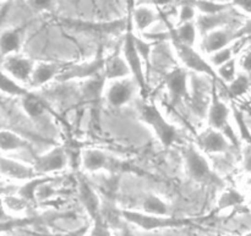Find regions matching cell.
<instances>
[{
    "mask_svg": "<svg viewBox=\"0 0 251 236\" xmlns=\"http://www.w3.org/2000/svg\"><path fill=\"white\" fill-rule=\"evenodd\" d=\"M104 91L105 78L104 76H103V73L96 76V77L88 78V80L83 81L82 88H81L82 98L86 102H95V100H98Z\"/></svg>",
    "mask_w": 251,
    "mask_h": 236,
    "instance_id": "cell-24",
    "label": "cell"
},
{
    "mask_svg": "<svg viewBox=\"0 0 251 236\" xmlns=\"http://www.w3.org/2000/svg\"><path fill=\"white\" fill-rule=\"evenodd\" d=\"M172 44H173L174 51H176V56L183 64L184 69L186 71H195L198 73H202V75H207L210 77L217 80V75H216V70L211 66L208 60L203 58L202 53L198 51L195 47H188L184 44L179 43L174 38L171 37Z\"/></svg>",
    "mask_w": 251,
    "mask_h": 236,
    "instance_id": "cell-7",
    "label": "cell"
},
{
    "mask_svg": "<svg viewBox=\"0 0 251 236\" xmlns=\"http://www.w3.org/2000/svg\"><path fill=\"white\" fill-rule=\"evenodd\" d=\"M140 118L142 121L150 126L156 135L157 140L166 148L176 144L179 140V131L176 126L167 120L163 113L156 104L152 103H141L139 105Z\"/></svg>",
    "mask_w": 251,
    "mask_h": 236,
    "instance_id": "cell-1",
    "label": "cell"
},
{
    "mask_svg": "<svg viewBox=\"0 0 251 236\" xmlns=\"http://www.w3.org/2000/svg\"><path fill=\"white\" fill-rule=\"evenodd\" d=\"M135 87H136L135 81L129 80V78L112 81L104 91L105 98L112 107H124L134 97Z\"/></svg>",
    "mask_w": 251,
    "mask_h": 236,
    "instance_id": "cell-14",
    "label": "cell"
},
{
    "mask_svg": "<svg viewBox=\"0 0 251 236\" xmlns=\"http://www.w3.org/2000/svg\"><path fill=\"white\" fill-rule=\"evenodd\" d=\"M36 218L32 217H21V218H11L9 220H5V222H0V234H4V233L11 232L14 229H19V228H25L27 225H31L33 223H36Z\"/></svg>",
    "mask_w": 251,
    "mask_h": 236,
    "instance_id": "cell-35",
    "label": "cell"
},
{
    "mask_svg": "<svg viewBox=\"0 0 251 236\" xmlns=\"http://www.w3.org/2000/svg\"><path fill=\"white\" fill-rule=\"evenodd\" d=\"M249 38L250 37L248 36V37H244V38L238 39V41H235L234 43H232L230 46L226 47V48L221 49V50L217 51V53L210 55V60H208V63H210L211 66H212V68L216 70V69L220 68L221 65L226 64L227 61L234 59L235 53H237V51L242 48V46L244 44V42Z\"/></svg>",
    "mask_w": 251,
    "mask_h": 236,
    "instance_id": "cell-26",
    "label": "cell"
},
{
    "mask_svg": "<svg viewBox=\"0 0 251 236\" xmlns=\"http://www.w3.org/2000/svg\"><path fill=\"white\" fill-rule=\"evenodd\" d=\"M122 55L129 68L130 73L132 76V80L136 83L137 88L142 92L147 91V73L145 71V65L137 53L136 46H135V29L132 27L131 19H127L126 29H125V37L123 46L120 48Z\"/></svg>",
    "mask_w": 251,
    "mask_h": 236,
    "instance_id": "cell-5",
    "label": "cell"
},
{
    "mask_svg": "<svg viewBox=\"0 0 251 236\" xmlns=\"http://www.w3.org/2000/svg\"><path fill=\"white\" fill-rule=\"evenodd\" d=\"M245 236H251V233H248V234L245 235Z\"/></svg>",
    "mask_w": 251,
    "mask_h": 236,
    "instance_id": "cell-46",
    "label": "cell"
},
{
    "mask_svg": "<svg viewBox=\"0 0 251 236\" xmlns=\"http://www.w3.org/2000/svg\"><path fill=\"white\" fill-rule=\"evenodd\" d=\"M11 218H14V217H11V215H10L6 211H5L4 205H2V200H1V197H0V222H5V220H9V219H11Z\"/></svg>",
    "mask_w": 251,
    "mask_h": 236,
    "instance_id": "cell-43",
    "label": "cell"
},
{
    "mask_svg": "<svg viewBox=\"0 0 251 236\" xmlns=\"http://www.w3.org/2000/svg\"><path fill=\"white\" fill-rule=\"evenodd\" d=\"M230 21H232L230 14H228L227 11H223L216 15H198L195 24L198 32H200L203 37L210 32L215 31V29L222 28L225 24H230Z\"/></svg>",
    "mask_w": 251,
    "mask_h": 236,
    "instance_id": "cell-20",
    "label": "cell"
},
{
    "mask_svg": "<svg viewBox=\"0 0 251 236\" xmlns=\"http://www.w3.org/2000/svg\"><path fill=\"white\" fill-rule=\"evenodd\" d=\"M244 37L247 36L243 32L242 27L233 29L218 28L202 37V41L200 43V49L203 54L212 55V54L220 51L221 49L230 46L235 41L244 38Z\"/></svg>",
    "mask_w": 251,
    "mask_h": 236,
    "instance_id": "cell-8",
    "label": "cell"
},
{
    "mask_svg": "<svg viewBox=\"0 0 251 236\" xmlns=\"http://www.w3.org/2000/svg\"><path fill=\"white\" fill-rule=\"evenodd\" d=\"M199 147L203 153H225L230 148V142L222 132L208 127L198 137Z\"/></svg>",
    "mask_w": 251,
    "mask_h": 236,
    "instance_id": "cell-15",
    "label": "cell"
},
{
    "mask_svg": "<svg viewBox=\"0 0 251 236\" xmlns=\"http://www.w3.org/2000/svg\"><path fill=\"white\" fill-rule=\"evenodd\" d=\"M245 169L248 171H251V152H249L245 157Z\"/></svg>",
    "mask_w": 251,
    "mask_h": 236,
    "instance_id": "cell-44",
    "label": "cell"
},
{
    "mask_svg": "<svg viewBox=\"0 0 251 236\" xmlns=\"http://www.w3.org/2000/svg\"><path fill=\"white\" fill-rule=\"evenodd\" d=\"M0 92L4 93V94L11 95V97L22 98L28 93V91L21 83L10 77L6 72L0 70Z\"/></svg>",
    "mask_w": 251,
    "mask_h": 236,
    "instance_id": "cell-29",
    "label": "cell"
},
{
    "mask_svg": "<svg viewBox=\"0 0 251 236\" xmlns=\"http://www.w3.org/2000/svg\"><path fill=\"white\" fill-rule=\"evenodd\" d=\"M34 64L36 63L29 58L20 55V54H14V55H9L5 58L4 64H2V69H4L2 71L22 85V83L29 82L31 80Z\"/></svg>",
    "mask_w": 251,
    "mask_h": 236,
    "instance_id": "cell-13",
    "label": "cell"
},
{
    "mask_svg": "<svg viewBox=\"0 0 251 236\" xmlns=\"http://www.w3.org/2000/svg\"><path fill=\"white\" fill-rule=\"evenodd\" d=\"M163 82L166 85L171 99L174 104L189 99L188 71L184 68H174L164 75Z\"/></svg>",
    "mask_w": 251,
    "mask_h": 236,
    "instance_id": "cell-10",
    "label": "cell"
},
{
    "mask_svg": "<svg viewBox=\"0 0 251 236\" xmlns=\"http://www.w3.org/2000/svg\"><path fill=\"white\" fill-rule=\"evenodd\" d=\"M235 119H237V122H238V124H239L240 129H242V135H243V136L248 137V139H249V137H250L249 130H248V127L244 125V119H243L242 114H240V113L238 112V110H235Z\"/></svg>",
    "mask_w": 251,
    "mask_h": 236,
    "instance_id": "cell-40",
    "label": "cell"
},
{
    "mask_svg": "<svg viewBox=\"0 0 251 236\" xmlns=\"http://www.w3.org/2000/svg\"><path fill=\"white\" fill-rule=\"evenodd\" d=\"M102 73L104 76L105 81H108V82L123 80V78H129V76H131L129 68H127L124 58H123L120 49L117 53L105 58Z\"/></svg>",
    "mask_w": 251,
    "mask_h": 236,
    "instance_id": "cell-18",
    "label": "cell"
},
{
    "mask_svg": "<svg viewBox=\"0 0 251 236\" xmlns=\"http://www.w3.org/2000/svg\"><path fill=\"white\" fill-rule=\"evenodd\" d=\"M36 176H39V174H37L32 165H27L22 162L0 154V178L26 183Z\"/></svg>",
    "mask_w": 251,
    "mask_h": 236,
    "instance_id": "cell-12",
    "label": "cell"
},
{
    "mask_svg": "<svg viewBox=\"0 0 251 236\" xmlns=\"http://www.w3.org/2000/svg\"><path fill=\"white\" fill-rule=\"evenodd\" d=\"M92 232H91V236H113L112 235V228L108 225L105 222L103 215L96 218L92 220Z\"/></svg>",
    "mask_w": 251,
    "mask_h": 236,
    "instance_id": "cell-38",
    "label": "cell"
},
{
    "mask_svg": "<svg viewBox=\"0 0 251 236\" xmlns=\"http://www.w3.org/2000/svg\"><path fill=\"white\" fill-rule=\"evenodd\" d=\"M232 5L251 15V0H237V1H233Z\"/></svg>",
    "mask_w": 251,
    "mask_h": 236,
    "instance_id": "cell-39",
    "label": "cell"
},
{
    "mask_svg": "<svg viewBox=\"0 0 251 236\" xmlns=\"http://www.w3.org/2000/svg\"><path fill=\"white\" fill-rule=\"evenodd\" d=\"M242 68L248 72H251V48L250 50L245 54V56L242 60Z\"/></svg>",
    "mask_w": 251,
    "mask_h": 236,
    "instance_id": "cell-42",
    "label": "cell"
},
{
    "mask_svg": "<svg viewBox=\"0 0 251 236\" xmlns=\"http://www.w3.org/2000/svg\"><path fill=\"white\" fill-rule=\"evenodd\" d=\"M250 88V80L247 75L244 73H240V75H237V77L229 83V91L230 95L232 97H240V95L245 94V93L249 91Z\"/></svg>",
    "mask_w": 251,
    "mask_h": 236,
    "instance_id": "cell-34",
    "label": "cell"
},
{
    "mask_svg": "<svg viewBox=\"0 0 251 236\" xmlns=\"http://www.w3.org/2000/svg\"><path fill=\"white\" fill-rule=\"evenodd\" d=\"M122 236H134L131 232H130L129 229H126V228H123L122 229Z\"/></svg>",
    "mask_w": 251,
    "mask_h": 236,
    "instance_id": "cell-45",
    "label": "cell"
},
{
    "mask_svg": "<svg viewBox=\"0 0 251 236\" xmlns=\"http://www.w3.org/2000/svg\"><path fill=\"white\" fill-rule=\"evenodd\" d=\"M66 65L60 63H53V61H37L34 64L33 71H32L29 85L33 88H37L47 85L50 81L56 80L58 75Z\"/></svg>",
    "mask_w": 251,
    "mask_h": 236,
    "instance_id": "cell-17",
    "label": "cell"
},
{
    "mask_svg": "<svg viewBox=\"0 0 251 236\" xmlns=\"http://www.w3.org/2000/svg\"><path fill=\"white\" fill-rule=\"evenodd\" d=\"M216 75H217V78H221L225 82H232L237 77V60L232 59L221 65L220 68L216 69Z\"/></svg>",
    "mask_w": 251,
    "mask_h": 236,
    "instance_id": "cell-36",
    "label": "cell"
},
{
    "mask_svg": "<svg viewBox=\"0 0 251 236\" xmlns=\"http://www.w3.org/2000/svg\"><path fill=\"white\" fill-rule=\"evenodd\" d=\"M21 44L22 37L19 29H5L0 33V54L5 58L19 54Z\"/></svg>",
    "mask_w": 251,
    "mask_h": 236,
    "instance_id": "cell-22",
    "label": "cell"
},
{
    "mask_svg": "<svg viewBox=\"0 0 251 236\" xmlns=\"http://www.w3.org/2000/svg\"><path fill=\"white\" fill-rule=\"evenodd\" d=\"M28 147L29 143L27 140L17 135L16 132L6 129L0 130V154L28 148Z\"/></svg>",
    "mask_w": 251,
    "mask_h": 236,
    "instance_id": "cell-23",
    "label": "cell"
},
{
    "mask_svg": "<svg viewBox=\"0 0 251 236\" xmlns=\"http://www.w3.org/2000/svg\"><path fill=\"white\" fill-rule=\"evenodd\" d=\"M104 58L97 56L93 60L87 61V63L81 64H68L65 68L61 70L55 81L59 82H68L70 80H88V78L96 77L100 75L103 71V65H104Z\"/></svg>",
    "mask_w": 251,
    "mask_h": 236,
    "instance_id": "cell-9",
    "label": "cell"
},
{
    "mask_svg": "<svg viewBox=\"0 0 251 236\" xmlns=\"http://www.w3.org/2000/svg\"><path fill=\"white\" fill-rule=\"evenodd\" d=\"M167 24L169 27V37H172L184 46L195 47L199 34L195 22L178 24L176 27L171 26L168 22H167Z\"/></svg>",
    "mask_w": 251,
    "mask_h": 236,
    "instance_id": "cell-21",
    "label": "cell"
},
{
    "mask_svg": "<svg viewBox=\"0 0 251 236\" xmlns=\"http://www.w3.org/2000/svg\"><path fill=\"white\" fill-rule=\"evenodd\" d=\"M81 166L87 173L107 171L110 174H120L132 171L131 166L123 159L112 156L108 152L97 148H86L81 152Z\"/></svg>",
    "mask_w": 251,
    "mask_h": 236,
    "instance_id": "cell-3",
    "label": "cell"
},
{
    "mask_svg": "<svg viewBox=\"0 0 251 236\" xmlns=\"http://www.w3.org/2000/svg\"><path fill=\"white\" fill-rule=\"evenodd\" d=\"M130 19H131L134 29L142 33L161 20V14L156 6L149 2V4H140L134 6V9L130 12Z\"/></svg>",
    "mask_w": 251,
    "mask_h": 236,
    "instance_id": "cell-16",
    "label": "cell"
},
{
    "mask_svg": "<svg viewBox=\"0 0 251 236\" xmlns=\"http://www.w3.org/2000/svg\"><path fill=\"white\" fill-rule=\"evenodd\" d=\"M198 17V11L194 7L193 1H183L178 12V24L195 22Z\"/></svg>",
    "mask_w": 251,
    "mask_h": 236,
    "instance_id": "cell-37",
    "label": "cell"
},
{
    "mask_svg": "<svg viewBox=\"0 0 251 236\" xmlns=\"http://www.w3.org/2000/svg\"><path fill=\"white\" fill-rule=\"evenodd\" d=\"M68 165V154L61 147H55L47 153L37 157L32 166L39 175H50V174L61 171Z\"/></svg>",
    "mask_w": 251,
    "mask_h": 236,
    "instance_id": "cell-11",
    "label": "cell"
},
{
    "mask_svg": "<svg viewBox=\"0 0 251 236\" xmlns=\"http://www.w3.org/2000/svg\"><path fill=\"white\" fill-rule=\"evenodd\" d=\"M122 219L127 222L129 224L135 225L145 232H153V230L161 229H172V228H183L191 225V220L186 218H176L168 215V217H158V215L146 214L140 211L131 210H120Z\"/></svg>",
    "mask_w": 251,
    "mask_h": 236,
    "instance_id": "cell-4",
    "label": "cell"
},
{
    "mask_svg": "<svg viewBox=\"0 0 251 236\" xmlns=\"http://www.w3.org/2000/svg\"><path fill=\"white\" fill-rule=\"evenodd\" d=\"M31 2L32 6H34L36 9L39 10H49L54 6V2L53 1H29Z\"/></svg>",
    "mask_w": 251,
    "mask_h": 236,
    "instance_id": "cell-41",
    "label": "cell"
},
{
    "mask_svg": "<svg viewBox=\"0 0 251 236\" xmlns=\"http://www.w3.org/2000/svg\"><path fill=\"white\" fill-rule=\"evenodd\" d=\"M21 99L22 108H24L25 113L29 118L36 119V118L42 117L44 114V112H46V104H44V102L38 95L34 94V93L28 91V93L26 95H24Z\"/></svg>",
    "mask_w": 251,
    "mask_h": 236,
    "instance_id": "cell-28",
    "label": "cell"
},
{
    "mask_svg": "<svg viewBox=\"0 0 251 236\" xmlns=\"http://www.w3.org/2000/svg\"><path fill=\"white\" fill-rule=\"evenodd\" d=\"M56 179L54 176L50 175H39L36 178L31 179V180L26 181V183L22 184L16 191V195L20 196L21 198H24L25 201H27L28 203L36 202V192L37 189L44 183H48V181H55Z\"/></svg>",
    "mask_w": 251,
    "mask_h": 236,
    "instance_id": "cell-25",
    "label": "cell"
},
{
    "mask_svg": "<svg viewBox=\"0 0 251 236\" xmlns=\"http://www.w3.org/2000/svg\"><path fill=\"white\" fill-rule=\"evenodd\" d=\"M194 7L196 11L200 12L199 15H216L226 11L229 7L228 4L216 1H193Z\"/></svg>",
    "mask_w": 251,
    "mask_h": 236,
    "instance_id": "cell-32",
    "label": "cell"
},
{
    "mask_svg": "<svg viewBox=\"0 0 251 236\" xmlns=\"http://www.w3.org/2000/svg\"><path fill=\"white\" fill-rule=\"evenodd\" d=\"M135 46H136L137 53H139L140 58H141L142 63H144L145 71L147 73L150 70V63H151L152 43L150 41H145V39L140 38V37L135 34Z\"/></svg>",
    "mask_w": 251,
    "mask_h": 236,
    "instance_id": "cell-33",
    "label": "cell"
},
{
    "mask_svg": "<svg viewBox=\"0 0 251 236\" xmlns=\"http://www.w3.org/2000/svg\"><path fill=\"white\" fill-rule=\"evenodd\" d=\"M78 196H80L81 202H82L83 207H85L86 212L90 215L91 219L93 220L102 215V202H100L97 192L91 188L87 181L80 180Z\"/></svg>",
    "mask_w": 251,
    "mask_h": 236,
    "instance_id": "cell-19",
    "label": "cell"
},
{
    "mask_svg": "<svg viewBox=\"0 0 251 236\" xmlns=\"http://www.w3.org/2000/svg\"><path fill=\"white\" fill-rule=\"evenodd\" d=\"M229 108L227 107L225 102L220 99L217 92H216V85H213L212 90V99L207 110V121L208 127L217 131L222 132L228 141L232 142L233 144H237V137H235L234 131L229 125Z\"/></svg>",
    "mask_w": 251,
    "mask_h": 236,
    "instance_id": "cell-6",
    "label": "cell"
},
{
    "mask_svg": "<svg viewBox=\"0 0 251 236\" xmlns=\"http://www.w3.org/2000/svg\"><path fill=\"white\" fill-rule=\"evenodd\" d=\"M2 205H4L5 211L11 214H21L25 211L27 210L29 203L27 201H25L24 198H21L20 196L15 195H6L4 197H1Z\"/></svg>",
    "mask_w": 251,
    "mask_h": 236,
    "instance_id": "cell-31",
    "label": "cell"
},
{
    "mask_svg": "<svg viewBox=\"0 0 251 236\" xmlns=\"http://www.w3.org/2000/svg\"><path fill=\"white\" fill-rule=\"evenodd\" d=\"M184 166L195 183L202 185H222V180L211 168L205 154L194 144H188L183 149Z\"/></svg>",
    "mask_w": 251,
    "mask_h": 236,
    "instance_id": "cell-2",
    "label": "cell"
},
{
    "mask_svg": "<svg viewBox=\"0 0 251 236\" xmlns=\"http://www.w3.org/2000/svg\"><path fill=\"white\" fill-rule=\"evenodd\" d=\"M142 212L146 214L151 215H158V217H168L169 214V206L167 205L166 201L162 200V197L154 195V193H150L144 198L142 202Z\"/></svg>",
    "mask_w": 251,
    "mask_h": 236,
    "instance_id": "cell-27",
    "label": "cell"
},
{
    "mask_svg": "<svg viewBox=\"0 0 251 236\" xmlns=\"http://www.w3.org/2000/svg\"><path fill=\"white\" fill-rule=\"evenodd\" d=\"M243 202H244V196L239 191H237L235 189H227L226 191H223L221 197L218 198L217 210H227V208L242 205Z\"/></svg>",
    "mask_w": 251,
    "mask_h": 236,
    "instance_id": "cell-30",
    "label": "cell"
}]
</instances>
